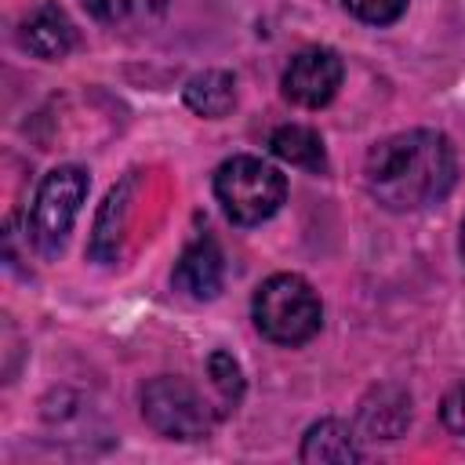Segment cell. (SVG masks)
<instances>
[{"mask_svg":"<svg viewBox=\"0 0 465 465\" xmlns=\"http://www.w3.org/2000/svg\"><path fill=\"white\" fill-rule=\"evenodd\" d=\"M454 174H458V160L450 138L429 127L400 131L378 142L363 163L367 193L385 211H400V214L440 203L450 193Z\"/></svg>","mask_w":465,"mask_h":465,"instance_id":"cell-1","label":"cell"},{"mask_svg":"<svg viewBox=\"0 0 465 465\" xmlns=\"http://www.w3.org/2000/svg\"><path fill=\"white\" fill-rule=\"evenodd\" d=\"M251 316H254V327L262 331V338H269L272 345L294 349V345H305L309 338H316V331L323 323V305L305 276L276 272L254 291Z\"/></svg>","mask_w":465,"mask_h":465,"instance_id":"cell-2","label":"cell"},{"mask_svg":"<svg viewBox=\"0 0 465 465\" xmlns=\"http://www.w3.org/2000/svg\"><path fill=\"white\" fill-rule=\"evenodd\" d=\"M214 196L229 222L236 225H262L269 222L287 200V178L265 163L262 156H229L214 171Z\"/></svg>","mask_w":465,"mask_h":465,"instance_id":"cell-3","label":"cell"},{"mask_svg":"<svg viewBox=\"0 0 465 465\" xmlns=\"http://www.w3.org/2000/svg\"><path fill=\"white\" fill-rule=\"evenodd\" d=\"M87 185H91V178L76 163H62L54 171H47L44 182L36 185V196L29 207V236L44 258L62 254L69 229L80 214V203L87 200Z\"/></svg>","mask_w":465,"mask_h":465,"instance_id":"cell-4","label":"cell"},{"mask_svg":"<svg viewBox=\"0 0 465 465\" xmlns=\"http://www.w3.org/2000/svg\"><path fill=\"white\" fill-rule=\"evenodd\" d=\"M142 418L163 440H203L222 414L185 378L160 374L142 389Z\"/></svg>","mask_w":465,"mask_h":465,"instance_id":"cell-5","label":"cell"},{"mask_svg":"<svg viewBox=\"0 0 465 465\" xmlns=\"http://www.w3.org/2000/svg\"><path fill=\"white\" fill-rule=\"evenodd\" d=\"M341 76H345V65L331 47H305L287 62L280 87L287 102L302 109H323L338 94Z\"/></svg>","mask_w":465,"mask_h":465,"instance_id":"cell-6","label":"cell"},{"mask_svg":"<svg viewBox=\"0 0 465 465\" xmlns=\"http://www.w3.org/2000/svg\"><path fill=\"white\" fill-rule=\"evenodd\" d=\"M174 287L193 302H211L225 283V258L211 236H196L174 262Z\"/></svg>","mask_w":465,"mask_h":465,"instance_id":"cell-7","label":"cell"},{"mask_svg":"<svg viewBox=\"0 0 465 465\" xmlns=\"http://www.w3.org/2000/svg\"><path fill=\"white\" fill-rule=\"evenodd\" d=\"M18 36H22V47H25L29 54H36V58H44V62H58V58H65V54L73 51V44H76V25H73V18L65 15L62 4L44 0L40 7H33V11L22 18Z\"/></svg>","mask_w":465,"mask_h":465,"instance_id":"cell-8","label":"cell"},{"mask_svg":"<svg viewBox=\"0 0 465 465\" xmlns=\"http://www.w3.org/2000/svg\"><path fill=\"white\" fill-rule=\"evenodd\" d=\"M411 425V396L400 385H378L360 403V429L371 440H396Z\"/></svg>","mask_w":465,"mask_h":465,"instance_id":"cell-9","label":"cell"},{"mask_svg":"<svg viewBox=\"0 0 465 465\" xmlns=\"http://www.w3.org/2000/svg\"><path fill=\"white\" fill-rule=\"evenodd\" d=\"M131 193H134V174H127L120 185L109 189L98 218H94V236H91V258L94 262H116L120 240L131 218Z\"/></svg>","mask_w":465,"mask_h":465,"instance_id":"cell-10","label":"cell"},{"mask_svg":"<svg viewBox=\"0 0 465 465\" xmlns=\"http://www.w3.org/2000/svg\"><path fill=\"white\" fill-rule=\"evenodd\" d=\"M298 458L309 461V465H349V461H360L356 432L338 418H323V421L309 425V432L302 436Z\"/></svg>","mask_w":465,"mask_h":465,"instance_id":"cell-11","label":"cell"},{"mask_svg":"<svg viewBox=\"0 0 465 465\" xmlns=\"http://www.w3.org/2000/svg\"><path fill=\"white\" fill-rule=\"evenodd\" d=\"M182 102H185V109H193L203 120H222L236 105V80L225 69H203L185 80Z\"/></svg>","mask_w":465,"mask_h":465,"instance_id":"cell-12","label":"cell"},{"mask_svg":"<svg viewBox=\"0 0 465 465\" xmlns=\"http://www.w3.org/2000/svg\"><path fill=\"white\" fill-rule=\"evenodd\" d=\"M269 149L272 156H280L283 163L291 167H302V171H312L320 174L327 167V153H323V138L305 127V124H283L269 134Z\"/></svg>","mask_w":465,"mask_h":465,"instance_id":"cell-13","label":"cell"},{"mask_svg":"<svg viewBox=\"0 0 465 465\" xmlns=\"http://www.w3.org/2000/svg\"><path fill=\"white\" fill-rule=\"evenodd\" d=\"M207 378H211V389H214V396H218V411H222V414L236 411V403L243 400V371H240V363L232 360V352L214 349V352L207 356Z\"/></svg>","mask_w":465,"mask_h":465,"instance_id":"cell-14","label":"cell"},{"mask_svg":"<svg viewBox=\"0 0 465 465\" xmlns=\"http://www.w3.org/2000/svg\"><path fill=\"white\" fill-rule=\"evenodd\" d=\"M341 4L349 7V15H356L367 25H392L407 11V0H341Z\"/></svg>","mask_w":465,"mask_h":465,"instance_id":"cell-15","label":"cell"},{"mask_svg":"<svg viewBox=\"0 0 465 465\" xmlns=\"http://www.w3.org/2000/svg\"><path fill=\"white\" fill-rule=\"evenodd\" d=\"M440 418H443V425H447L454 436H465V381H458V385L443 396Z\"/></svg>","mask_w":465,"mask_h":465,"instance_id":"cell-16","label":"cell"},{"mask_svg":"<svg viewBox=\"0 0 465 465\" xmlns=\"http://www.w3.org/2000/svg\"><path fill=\"white\" fill-rule=\"evenodd\" d=\"M84 7L98 18V22H116L131 11V0H84Z\"/></svg>","mask_w":465,"mask_h":465,"instance_id":"cell-17","label":"cell"},{"mask_svg":"<svg viewBox=\"0 0 465 465\" xmlns=\"http://www.w3.org/2000/svg\"><path fill=\"white\" fill-rule=\"evenodd\" d=\"M458 251H461V262H465V218H461V240H458Z\"/></svg>","mask_w":465,"mask_h":465,"instance_id":"cell-18","label":"cell"}]
</instances>
